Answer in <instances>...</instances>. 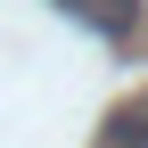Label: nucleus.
<instances>
[{
	"label": "nucleus",
	"instance_id": "obj_1",
	"mask_svg": "<svg viewBox=\"0 0 148 148\" xmlns=\"http://www.w3.org/2000/svg\"><path fill=\"white\" fill-rule=\"evenodd\" d=\"M58 8L74 16V25H99V33H140L148 0H58Z\"/></svg>",
	"mask_w": 148,
	"mask_h": 148
},
{
	"label": "nucleus",
	"instance_id": "obj_2",
	"mask_svg": "<svg viewBox=\"0 0 148 148\" xmlns=\"http://www.w3.org/2000/svg\"><path fill=\"white\" fill-rule=\"evenodd\" d=\"M99 148H148V90L132 107H115V115H107V132H99Z\"/></svg>",
	"mask_w": 148,
	"mask_h": 148
}]
</instances>
